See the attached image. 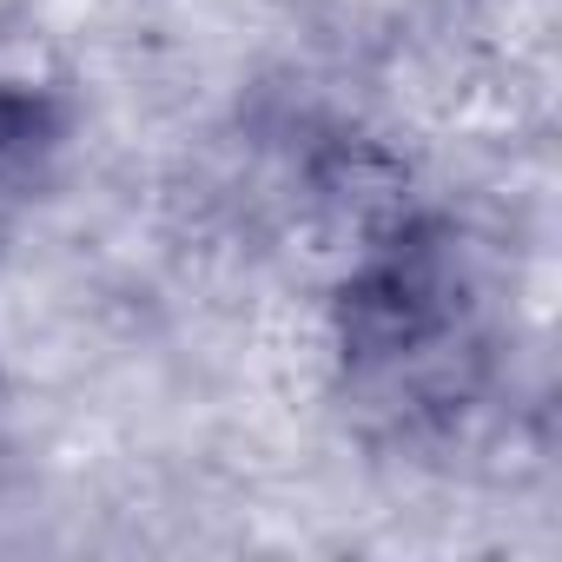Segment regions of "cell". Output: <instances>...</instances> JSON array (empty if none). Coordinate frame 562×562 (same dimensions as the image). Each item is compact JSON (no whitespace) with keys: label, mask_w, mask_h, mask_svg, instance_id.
Instances as JSON below:
<instances>
[{"label":"cell","mask_w":562,"mask_h":562,"mask_svg":"<svg viewBox=\"0 0 562 562\" xmlns=\"http://www.w3.org/2000/svg\"><path fill=\"white\" fill-rule=\"evenodd\" d=\"M338 364L351 404L378 430H443L476 404L490 338L457 245L404 212L338 285Z\"/></svg>","instance_id":"6da1fadb"},{"label":"cell","mask_w":562,"mask_h":562,"mask_svg":"<svg viewBox=\"0 0 562 562\" xmlns=\"http://www.w3.org/2000/svg\"><path fill=\"white\" fill-rule=\"evenodd\" d=\"M54 153H60V106L41 87L0 74V238L41 199Z\"/></svg>","instance_id":"7a4b0ae2"}]
</instances>
